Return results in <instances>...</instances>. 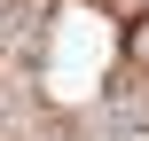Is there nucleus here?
Listing matches in <instances>:
<instances>
[{
	"instance_id": "obj_1",
	"label": "nucleus",
	"mask_w": 149,
	"mask_h": 141,
	"mask_svg": "<svg viewBox=\"0 0 149 141\" xmlns=\"http://www.w3.org/2000/svg\"><path fill=\"white\" fill-rule=\"evenodd\" d=\"M126 63H134V71H149V16L126 31Z\"/></svg>"
}]
</instances>
